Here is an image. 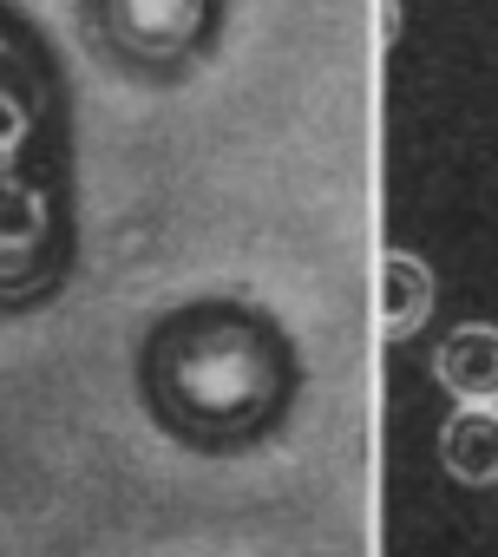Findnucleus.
Masks as SVG:
<instances>
[{"label":"nucleus","mask_w":498,"mask_h":557,"mask_svg":"<svg viewBox=\"0 0 498 557\" xmlns=\"http://www.w3.org/2000/svg\"><path fill=\"white\" fill-rule=\"evenodd\" d=\"M433 374L459 407H498V329L485 322L452 329L433 355Z\"/></svg>","instance_id":"f257e3e1"},{"label":"nucleus","mask_w":498,"mask_h":557,"mask_svg":"<svg viewBox=\"0 0 498 557\" xmlns=\"http://www.w3.org/2000/svg\"><path fill=\"white\" fill-rule=\"evenodd\" d=\"M439 466L465 485H491L498 479V407H452V420L439 426Z\"/></svg>","instance_id":"7ed1b4c3"},{"label":"nucleus","mask_w":498,"mask_h":557,"mask_svg":"<svg viewBox=\"0 0 498 557\" xmlns=\"http://www.w3.org/2000/svg\"><path fill=\"white\" fill-rule=\"evenodd\" d=\"M374 309H381V335L407 342L426 315H433V269L413 249H381V283H374Z\"/></svg>","instance_id":"f03ea898"}]
</instances>
